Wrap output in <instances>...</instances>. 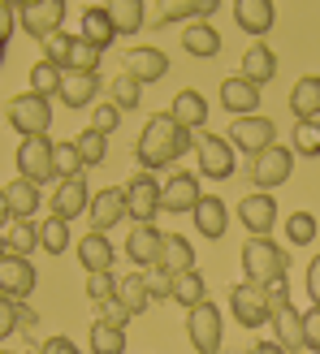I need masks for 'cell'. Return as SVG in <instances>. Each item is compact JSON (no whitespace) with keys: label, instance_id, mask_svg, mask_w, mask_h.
<instances>
[{"label":"cell","instance_id":"obj_1","mask_svg":"<svg viewBox=\"0 0 320 354\" xmlns=\"http://www.w3.org/2000/svg\"><path fill=\"white\" fill-rule=\"evenodd\" d=\"M195 138L199 134L182 130L169 113H156L143 126V134H139V143H134V160H139L143 173H160V169L177 165L186 151H195Z\"/></svg>","mask_w":320,"mask_h":354},{"label":"cell","instance_id":"obj_2","mask_svg":"<svg viewBox=\"0 0 320 354\" xmlns=\"http://www.w3.org/2000/svg\"><path fill=\"white\" fill-rule=\"evenodd\" d=\"M290 272V255L281 251L273 238H247L242 246V281H251V286H277V281H286Z\"/></svg>","mask_w":320,"mask_h":354},{"label":"cell","instance_id":"obj_3","mask_svg":"<svg viewBox=\"0 0 320 354\" xmlns=\"http://www.w3.org/2000/svg\"><path fill=\"white\" fill-rule=\"evenodd\" d=\"M44 61L48 65H57L61 74H100V61H104V52L91 48L82 39V35H52V39L44 44Z\"/></svg>","mask_w":320,"mask_h":354},{"label":"cell","instance_id":"obj_4","mask_svg":"<svg viewBox=\"0 0 320 354\" xmlns=\"http://www.w3.org/2000/svg\"><path fill=\"white\" fill-rule=\"evenodd\" d=\"M229 311H234L238 328H264L273 324V298L264 286H251V281H238L234 290H229Z\"/></svg>","mask_w":320,"mask_h":354},{"label":"cell","instance_id":"obj_5","mask_svg":"<svg viewBox=\"0 0 320 354\" xmlns=\"http://www.w3.org/2000/svg\"><path fill=\"white\" fill-rule=\"evenodd\" d=\"M9 126L22 134V138H48V126H52V100L35 95V91H22L9 100Z\"/></svg>","mask_w":320,"mask_h":354},{"label":"cell","instance_id":"obj_6","mask_svg":"<svg viewBox=\"0 0 320 354\" xmlns=\"http://www.w3.org/2000/svg\"><path fill=\"white\" fill-rule=\"evenodd\" d=\"M13 160H17V177L44 186V182L57 177V143H52V138H22L17 151H13Z\"/></svg>","mask_w":320,"mask_h":354},{"label":"cell","instance_id":"obj_7","mask_svg":"<svg viewBox=\"0 0 320 354\" xmlns=\"http://www.w3.org/2000/svg\"><path fill=\"white\" fill-rule=\"evenodd\" d=\"M195 160H199V177L208 182H225V177H234V165H238V151L229 147L225 134H199L195 138Z\"/></svg>","mask_w":320,"mask_h":354},{"label":"cell","instance_id":"obj_8","mask_svg":"<svg viewBox=\"0 0 320 354\" xmlns=\"http://www.w3.org/2000/svg\"><path fill=\"white\" fill-rule=\"evenodd\" d=\"M121 199H126V212L134 216V225H156L160 216V177L156 173H130V182L121 186Z\"/></svg>","mask_w":320,"mask_h":354},{"label":"cell","instance_id":"obj_9","mask_svg":"<svg viewBox=\"0 0 320 354\" xmlns=\"http://www.w3.org/2000/svg\"><path fill=\"white\" fill-rule=\"evenodd\" d=\"M17 26H22L30 39H52L65 26V0H26L17 5Z\"/></svg>","mask_w":320,"mask_h":354},{"label":"cell","instance_id":"obj_10","mask_svg":"<svg viewBox=\"0 0 320 354\" xmlns=\"http://www.w3.org/2000/svg\"><path fill=\"white\" fill-rule=\"evenodd\" d=\"M186 337H190L195 354H221V337H225L221 307L217 303H199L195 311H186Z\"/></svg>","mask_w":320,"mask_h":354},{"label":"cell","instance_id":"obj_11","mask_svg":"<svg viewBox=\"0 0 320 354\" xmlns=\"http://www.w3.org/2000/svg\"><path fill=\"white\" fill-rule=\"evenodd\" d=\"M225 138H229L234 151H247L256 160L260 151H269L277 143V126H273V117H234Z\"/></svg>","mask_w":320,"mask_h":354},{"label":"cell","instance_id":"obj_12","mask_svg":"<svg viewBox=\"0 0 320 354\" xmlns=\"http://www.w3.org/2000/svg\"><path fill=\"white\" fill-rule=\"evenodd\" d=\"M290 173H294V151L273 143L269 151H260L256 160H251V186H260L264 194H273L277 186L290 182Z\"/></svg>","mask_w":320,"mask_h":354},{"label":"cell","instance_id":"obj_13","mask_svg":"<svg viewBox=\"0 0 320 354\" xmlns=\"http://www.w3.org/2000/svg\"><path fill=\"white\" fill-rule=\"evenodd\" d=\"M238 225H242L251 238H273V225H277V194L251 190L247 199H238Z\"/></svg>","mask_w":320,"mask_h":354},{"label":"cell","instance_id":"obj_14","mask_svg":"<svg viewBox=\"0 0 320 354\" xmlns=\"http://www.w3.org/2000/svg\"><path fill=\"white\" fill-rule=\"evenodd\" d=\"M204 199V186L195 173H169V182H160V212H173V216H182V212H195Z\"/></svg>","mask_w":320,"mask_h":354},{"label":"cell","instance_id":"obj_15","mask_svg":"<svg viewBox=\"0 0 320 354\" xmlns=\"http://www.w3.org/2000/svg\"><path fill=\"white\" fill-rule=\"evenodd\" d=\"M39 286V272H35V263L26 255H5L0 259V294L13 298V303H26Z\"/></svg>","mask_w":320,"mask_h":354},{"label":"cell","instance_id":"obj_16","mask_svg":"<svg viewBox=\"0 0 320 354\" xmlns=\"http://www.w3.org/2000/svg\"><path fill=\"white\" fill-rule=\"evenodd\" d=\"M82 212H91V186H87V177H65V182L52 190V216H61L69 225V221H78Z\"/></svg>","mask_w":320,"mask_h":354},{"label":"cell","instance_id":"obj_17","mask_svg":"<svg viewBox=\"0 0 320 354\" xmlns=\"http://www.w3.org/2000/svg\"><path fill=\"white\" fill-rule=\"evenodd\" d=\"M221 104H225L229 117H256L260 113V86L247 82L242 74H234V78L221 82Z\"/></svg>","mask_w":320,"mask_h":354},{"label":"cell","instance_id":"obj_18","mask_svg":"<svg viewBox=\"0 0 320 354\" xmlns=\"http://www.w3.org/2000/svg\"><path fill=\"white\" fill-rule=\"evenodd\" d=\"M126 74L143 86V82H160L169 74V57L160 48H126Z\"/></svg>","mask_w":320,"mask_h":354},{"label":"cell","instance_id":"obj_19","mask_svg":"<svg viewBox=\"0 0 320 354\" xmlns=\"http://www.w3.org/2000/svg\"><path fill=\"white\" fill-rule=\"evenodd\" d=\"M160 242H165V234H160L156 225H134L130 238H126V259L134 263V268H156Z\"/></svg>","mask_w":320,"mask_h":354},{"label":"cell","instance_id":"obj_20","mask_svg":"<svg viewBox=\"0 0 320 354\" xmlns=\"http://www.w3.org/2000/svg\"><path fill=\"white\" fill-rule=\"evenodd\" d=\"M121 221H130L121 190H96L91 194V234H109V229L121 225Z\"/></svg>","mask_w":320,"mask_h":354},{"label":"cell","instance_id":"obj_21","mask_svg":"<svg viewBox=\"0 0 320 354\" xmlns=\"http://www.w3.org/2000/svg\"><path fill=\"white\" fill-rule=\"evenodd\" d=\"M190 216H195V229H199V234H204L208 242L225 238V229H229V207H225L221 194H204L199 207H195Z\"/></svg>","mask_w":320,"mask_h":354},{"label":"cell","instance_id":"obj_22","mask_svg":"<svg viewBox=\"0 0 320 354\" xmlns=\"http://www.w3.org/2000/svg\"><path fill=\"white\" fill-rule=\"evenodd\" d=\"M234 22H238V30H247V35H269L273 30V22H277V9H273V0H238L234 5Z\"/></svg>","mask_w":320,"mask_h":354},{"label":"cell","instance_id":"obj_23","mask_svg":"<svg viewBox=\"0 0 320 354\" xmlns=\"http://www.w3.org/2000/svg\"><path fill=\"white\" fill-rule=\"evenodd\" d=\"M169 117H173L182 130L195 134V130H204V126H208V100H204L199 91H190V86H186V91H177V95H173Z\"/></svg>","mask_w":320,"mask_h":354},{"label":"cell","instance_id":"obj_24","mask_svg":"<svg viewBox=\"0 0 320 354\" xmlns=\"http://www.w3.org/2000/svg\"><path fill=\"white\" fill-rule=\"evenodd\" d=\"M156 268H165L169 277L195 272V246H190V238H182V234H165V242H160V259H156Z\"/></svg>","mask_w":320,"mask_h":354},{"label":"cell","instance_id":"obj_25","mask_svg":"<svg viewBox=\"0 0 320 354\" xmlns=\"http://www.w3.org/2000/svg\"><path fill=\"white\" fill-rule=\"evenodd\" d=\"M82 39L100 48V52H109L113 39H117V26H113V17H109V5H87L82 9Z\"/></svg>","mask_w":320,"mask_h":354},{"label":"cell","instance_id":"obj_26","mask_svg":"<svg viewBox=\"0 0 320 354\" xmlns=\"http://www.w3.org/2000/svg\"><path fill=\"white\" fill-rule=\"evenodd\" d=\"M113 259H117V251H113L109 234H87V238H78V263L87 268V277H91V272H113Z\"/></svg>","mask_w":320,"mask_h":354},{"label":"cell","instance_id":"obj_27","mask_svg":"<svg viewBox=\"0 0 320 354\" xmlns=\"http://www.w3.org/2000/svg\"><path fill=\"white\" fill-rule=\"evenodd\" d=\"M242 78L256 82V86H264V82L277 78V52L264 44V39H256L251 48L242 52Z\"/></svg>","mask_w":320,"mask_h":354},{"label":"cell","instance_id":"obj_28","mask_svg":"<svg viewBox=\"0 0 320 354\" xmlns=\"http://www.w3.org/2000/svg\"><path fill=\"white\" fill-rule=\"evenodd\" d=\"M290 113L299 121H320V74H303L290 91Z\"/></svg>","mask_w":320,"mask_h":354},{"label":"cell","instance_id":"obj_29","mask_svg":"<svg viewBox=\"0 0 320 354\" xmlns=\"http://www.w3.org/2000/svg\"><path fill=\"white\" fill-rule=\"evenodd\" d=\"M5 199H9L13 221H30L35 212H39L44 194H39V186H35V182H26V177H13V182L5 186Z\"/></svg>","mask_w":320,"mask_h":354},{"label":"cell","instance_id":"obj_30","mask_svg":"<svg viewBox=\"0 0 320 354\" xmlns=\"http://www.w3.org/2000/svg\"><path fill=\"white\" fill-rule=\"evenodd\" d=\"M100 95V74H65L61 78V104L65 109H87Z\"/></svg>","mask_w":320,"mask_h":354},{"label":"cell","instance_id":"obj_31","mask_svg":"<svg viewBox=\"0 0 320 354\" xmlns=\"http://www.w3.org/2000/svg\"><path fill=\"white\" fill-rule=\"evenodd\" d=\"M273 328H277V346L294 354V350H303V315H299L290 303H281L273 311Z\"/></svg>","mask_w":320,"mask_h":354},{"label":"cell","instance_id":"obj_32","mask_svg":"<svg viewBox=\"0 0 320 354\" xmlns=\"http://www.w3.org/2000/svg\"><path fill=\"white\" fill-rule=\"evenodd\" d=\"M117 303L126 307L130 315H143V311L152 307L148 277H143V272H130V277H121V281H117Z\"/></svg>","mask_w":320,"mask_h":354},{"label":"cell","instance_id":"obj_33","mask_svg":"<svg viewBox=\"0 0 320 354\" xmlns=\"http://www.w3.org/2000/svg\"><path fill=\"white\" fill-rule=\"evenodd\" d=\"M182 48L190 52V57H217L221 52V35H217V26L212 22H190L186 30H182Z\"/></svg>","mask_w":320,"mask_h":354},{"label":"cell","instance_id":"obj_34","mask_svg":"<svg viewBox=\"0 0 320 354\" xmlns=\"http://www.w3.org/2000/svg\"><path fill=\"white\" fill-rule=\"evenodd\" d=\"M217 0H190V5H160V17H152V26H169V22H186V17H199L208 22V13H217Z\"/></svg>","mask_w":320,"mask_h":354},{"label":"cell","instance_id":"obj_35","mask_svg":"<svg viewBox=\"0 0 320 354\" xmlns=\"http://www.w3.org/2000/svg\"><path fill=\"white\" fill-rule=\"evenodd\" d=\"M173 303H177V307H186V311H195L199 303H208V286H204V277H199V272H182V277H173Z\"/></svg>","mask_w":320,"mask_h":354},{"label":"cell","instance_id":"obj_36","mask_svg":"<svg viewBox=\"0 0 320 354\" xmlns=\"http://www.w3.org/2000/svg\"><path fill=\"white\" fill-rule=\"evenodd\" d=\"M143 13H148L143 0H117V5H109V17H113L117 35H134V30H143Z\"/></svg>","mask_w":320,"mask_h":354},{"label":"cell","instance_id":"obj_37","mask_svg":"<svg viewBox=\"0 0 320 354\" xmlns=\"http://www.w3.org/2000/svg\"><path fill=\"white\" fill-rule=\"evenodd\" d=\"M74 147H78V156H82V169H96V165H104V156H109V134H100V130L87 126V130L74 138Z\"/></svg>","mask_w":320,"mask_h":354},{"label":"cell","instance_id":"obj_38","mask_svg":"<svg viewBox=\"0 0 320 354\" xmlns=\"http://www.w3.org/2000/svg\"><path fill=\"white\" fill-rule=\"evenodd\" d=\"M5 246H9V255H30L35 246H39V225L13 221V225L5 229Z\"/></svg>","mask_w":320,"mask_h":354},{"label":"cell","instance_id":"obj_39","mask_svg":"<svg viewBox=\"0 0 320 354\" xmlns=\"http://www.w3.org/2000/svg\"><path fill=\"white\" fill-rule=\"evenodd\" d=\"M91 354H126V328L117 324H91Z\"/></svg>","mask_w":320,"mask_h":354},{"label":"cell","instance_id":"obj_40","mask_svg":"<svg viewBox=\"0 0 320 354\" xmlns=\"http://www.w3.org/2000/svg\"><path fill=\"white\" fill-rule=\"evenodd\" d=\"M39 246L48 255H65V246H69V225L61 216H48L39 221Z\"/></svg>","mask_w":320,"mask_h":354},{"label":"cell","instance_id":"obj_41","mask_svg":"<svg viewBox=\"0 0 320 354\" xmlns=\"http://www.w3.org/2000/svg\"><path fill=\"white\" fill-rule=\"evenodd\" d=\"M61 69L57 65H48V61H39V65H35L30 69V91L35 95H44V100H52V95H61Z\"/></svg>","mask_w":320,"mask_h":354},{"label":"cell","instance_id":"obj_42","mask_svg":"<svg viewBox=\"0 0 320 354\" xmlns=\"http://www.w3.org/2000/svg\"><path fill=\"white\" fill-rule=\"evenodd\" d=\"M294 156H320V121H299L294 126V143H290Z\"/></svg>","mask_w":320,"mask_h":354},{"label":"cell","instance_id":"obj_43","mask_svg":"<svg viewBox=\"0 0 320 354\" xmlns=\"http://www.w3.org/2000/svg\"><path fill=\"white\" fill-rule=\"evenodd\" d=\"M87 298H91L96 307L113 303V298H117V277L113 272H91V277H87Z\"/></svg>","mask_w":320,"mask_h":354},{"label":"cell","instance_id":"obj_44","mask_svg":"<svg viewBox=\"0 0 320 354\" xmlns=\"http://www.w3.org/2000/svg\"><path fill=\"white\" fill-rule=\"evenodd\" d=\"M109 86H113V104H117V109H139V100H143V86H139L130 74H117Z\"/></svg>","mask_w":320,"mask_h":354},{"label":"cell","instance_id":"obj_45","mask_svg":"<svg viewBox=\"0 0 320 354\" xmlns=\"http://www.w3.org/2000/svg\"><path fill=\"white\" fill-rule=\"evenodd\" d=\"M286 238L294 246H308L316 238V216H312V212H294V216L286 221Z\"/></svg>","mask_w":320,"mask_h":354},{"label":"cell","instance_id":"obj_46","mask_svg":"<svg viewBox=\"0 0 320 354\" xmlns=\"http://www.w3.org/2000/svg\"><path fill=\"white\" fill-rule=\"evenodd\" d=\"M65 177H82V156L74 143H57V182Z\"/></svg>","mask_w":320,"mask_h":354},{"label":"cell","instance_id":"obj_47","mask_svg":"<svg viewBox=\"0 0 320 354\" xmlns=\"http://www.w3.org/2000/svg\"><path fill=\"white\" fill-rule=\"evenodd\" d=\"M143 277H148V290H152V303H156V298H165V303H173V277H169L165 268H148Z\"/></svg>","mask_w":320,"mask_h":354},{"label":"cell","instance_id":"obj_48","mask_svg":"<svg viewBox=\"0 0 320 354\" xmlns=\"http://www.w3.org/2000/svg\"><path fill=\"white\" fill-rule=\"evenodd\" d=\"M121 126V109L117 104H100V109L91 113V130H100V134H113Z\"/></svg>","mask_w":320,"mask_h":354},{"label":"cell","instance_id":"obj_49","mask_svg":"<svg viewBox=\"0 0 320 354\" xmlns=\"http://www.w3.org/2000/svg\"><path fill=\"white\" fill-rule=\"evenodd\" d=\"M13 333H17V303L0 294V342H9Z\"/></svg>","mask_w":320,"mask_h":354},{"label":"cell","instance_id":"obj_50","mask_svg":"<svg viewBox=\"0 0 320 354\" xmlns=\"http://www.w3.org/2000/svg\"><path fill=\"white\" fill-rule=\"evenodd\" d=\"M303 350L320 354V307H312V311L303 315Z\"/></svg>","mask_w":320,"mask_h":354},{"label":"cell","instance_id":"obj_51","mask_svg":"<svg viewBox=\"0 0 320 354\" xmlns=\"http://www.w3.org/2000/svg\"><path fill=\"white\" fill-rule=\"evenodd\" d=\"M96 320H100V324H117V328H126V324H130V311H126V307H121L117 298H113V303H104V307H100Z\"/></svg>","mask_w":320,"mask_h":354},{"label":"cell","instance_id":"obj_52","mask_svg":"<svg viewBox=\"0 0 320 354\" xmlns=\"http://www.w3.org/2000/svg\"><path fill=\"white\" fill-rule=\"evenodd\" d=\"M13 26H17V5H9V0H0V44H9Z\"/></svg>","mask_w":320,"mask_h":354},{"label":"cell","instance_id":"obj_53","mask_svg":"<svg viewBox=\"0 0 320 354\" xmlns=\"http://www.w3.org/2000/svg\"><path fill=\"white\" fill-rule=\"evenodd\" d=\"M308 298H312V307H320V255L308 263Z\"/></svg>","mask_w":320,"mask_h":354},{"label":"cell","instance_id":"obj_54","mask_svg":"<svg viewBox=\"0 0 320 354\" xmlns=\"http://www.w3.org/2000/svg\"><path fill=\"white\" fill-rule=\"evenodd\" d=\"M39 354H82V350L69 342V337H48V342L39 346Z\"/></svg>","mask_w":320,"mask_h":354},{"label":"cell","instance_id":"obj_55","mask_svg":"<svg viewBox=\"0 0 320 354\" xmlns=\"http://www.w3.org/2000/svg\"><path fill=\"white\" fill-rule=\"evenodd\" d=\"M35 324H39V315H35L26 303H17V328H22L26 337H30V328H35Z\"/></svg>","mask_w":320,"mask_h":354},{"label":"cell","instance_id":"obj_56","mask_svg":"<svg viewBox=\"0 0 320 354\" xmlns=\"http://www.w3.org/2000/svg\"><path fill=\"white\" fill-rule=\"evenodd\" d=\"M13 225V212H9V199H5V190H0V234Z\"/></svg>","mask_w":320,"mask_h":354},{"label":"cell","instance_id":"obj_57","mask_svg":"<svg viewBox=\"0 0 320 354\" xmlns=\"http://www.w3.org/2000/svg\"><path fill=\"white\" fill-rule=\"evenodd\" d=\"M247 354H286V350H281L277 342H256V346L247 350Z\"/></svg>","mask_w":320,"mask_h":354},{"label":"cell","instance_id":"obj_58","mask_svg":"<svg viewBox=\"0 0 320 354\" xmlns=\"http://www.w3.org/2000/svg\"><path fill=\"white\" fill-rule=\"evenodd\" d=\"M9 255V246H5V234H0V259H5Z\"/></svg>","mask_w":320,"mask_h":354},{"label":"cell","instance_id":"obj_59","mask_svg":"<svg viewBox=\"0 0 320 354\" xmlns=\"http://www.w3.org/2000/svg\"><path fill=\"white\" fill-rule=\"evenodd\" d=\"M5 48H9V44H0V61H5Z\"/></svg>","mask_w":320,"mask_h":354},{"label":"cell","instance_id":"obj_60","mask_svg":"<svg viewBox=\"0 0 320 354\" xmlns=\"http://www.w3.org/2000/svg\"><path fill=\"white\" fill-rule=\"evenodd\" d=\"M0 354H13V350H0Z\"/></svg>","mask_w":320,"mask_h":354}]
</instances>
